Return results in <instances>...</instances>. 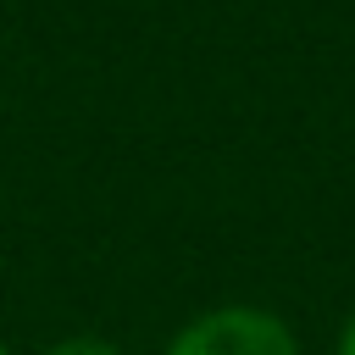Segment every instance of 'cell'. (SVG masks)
I'll list each match as a JSON object with an SVG mask.
<instances>
[{
  "instance_id": "7a4b0ae2",
  "label": "cell",
  "mask_w": 355,
  "mask_h": 355,
  "mask_svg": "<svg viewBox=\"0 0 355 355\" xmlns=\"http://www.w3.org/2000/svg\"><path fill=\"white\" fill-rule=\"evenodd\" d=\"M44 355H122L111 338H94V333H72V338H61V344H50Z\"/></svg>"
},
{
  "instance_id": "3957f363",
  "label": "cell",
  "mask_w": 355,
  "mask_h": 355,
  "mask_svg": "<svg viewBox=\"0 0 355 355\" xmlns=\"http://www.w3.org/2000/svg\"><path fill=\"white\" fill-rule=\"evenodd\" d=\"M338 355H355V316H349V327H344V338H338Z\"/></svg>"
},
{
  "instance_id": "6da1fadb",
  "label": "cell",
  "mask_w": 355,
  "mask_h": 355,
  "mask_svg": "<svg viewBox=\"0 0 355 355\" xmlns=\"http://www.w3.org/2000/svg\"><path fill=\"white\" fill-rule=\"evenodd\" d=\"M166 355H300V344L283 316L261 305H222V311L194 316L166 344Z\"/></svg>"
},
{
  "instance_id": "277c9868",
  "label": "cell",
  "mask_w": 355,
  "mask_h": 355,
  "mask_svg": "<svg viewBox=\"0 0 355 355\" xmlns=\"http://www.w3.org/2000/svg\"><path fill=\"white\" fill-rule=\"evenodd\" d=\"M0 355H11V349H6V344H0Z\"/></svg>"
}]
</instances>
